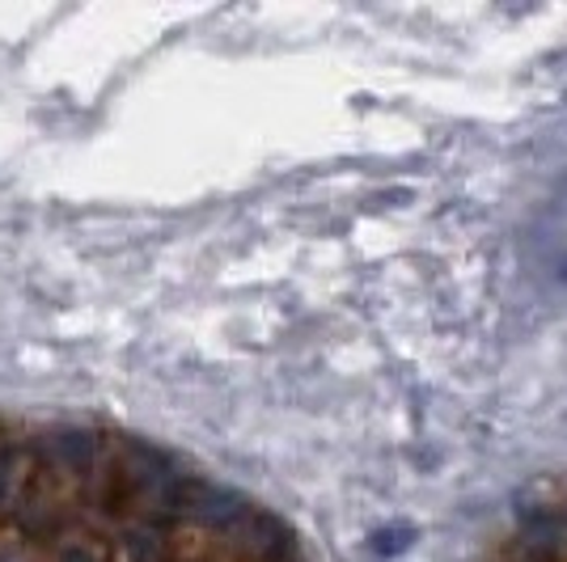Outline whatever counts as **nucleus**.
<instances>
[{"label": "nucleus", "mask_w": 567, "mask_h": 562, "mask_svg": "<svg viewBox=\"0 0 567 562\" xmlns=\"http://www.w3.org/2000/svg\"><path fill=\"white\" fill-rule=\"evenodd\" d=\"M250 512H255V503H250L241 491L225 487V482H208V478H204V482L195 487V499H190L187 524H195L199 533L225 538V533H234L237 524H241Z\"/></svg>", "instance_id": "nucleus-2"}, {"label": "nucleus", "mask_w": 567, "mask_h": 562, "mask_svg": "<svg viewBox=\"0 0 567 562\" xmlns=\"http://www.w3.org/2000/svg\"><path fill=\"white\" fill-rule=\"evenodd\" d=\"M25 482V431L0 423V524L13 516Z\"/></svg>", "instance_id": "nucleus-5"}, {"label": "nucleus", "mask_w": 567, "mask_h": 562, "mask_svg": "<svg viewBox=\"0 0 567 562\" xmlns=\"http://www.w3.org/2000/svg\"><path fill=\"white\" fill-rule=\"evenodd\" d=\"M102 445H106V436L94 427H55V431H48L51 466L69 487H76V495H81V482L90 478L94 461L102 457Z\"/></svg>", "instance_id": "nucleus-3"}, {"label": "nucleus", "mask_w": 567, "mask_h": 562, "mask_svg": "<svg viewBox=\"0 0 567 562\" xmlns=\"http://www.w3.org/2000/svg\"><path fill=\"white\" fill-rule=\"evenodd\" d=\"M48 562H111V545H106L102 533L76 524L72 533H64V538L51 545Z\"/></svg>", "instance_id": "nucleus-6"}, {"label": "nucleus", "mask_w": 567, "mask_h": 562, "mask_svg": "<svg viewBox=\"0 0 567 562\" xmlns=\"http://www.w3.org/2000/svg\"><path fill=\"white\" fill-rule=\"evenodd\" d=\"M123 562H183V541L162 520H127L118 529Z\"/></svg>", "instance_id": "nucleus-4"}, {"label": "nucleus", "mask_w": 567, "mask_h": 562, "mask_svg": "<svg viewBox=\"0 0 567 562\" xmlns=\"http://www.w3.org/2000/svg\"><path fill=\"white\" fill-rule=\"evenodd\" d=\"M496 562H567V495L525 516L499 545Z\"/></svg>", "instance_id": "nucleus-1"}, {"label": "nucleus", "mask_w": 567, "mask_h": 562, "mask_svg": "<svg viewBox=\"0 0 567 562\" xmlns=\"http://www.w3.org/2000/svg\"><path fill=\"white\" fill-rule=\"evenodd\" d=\"M0 562H39V559H30V545H18V550H0Z\"/></svg>", "instance_id": "nucleus-7"}]
</instances>
